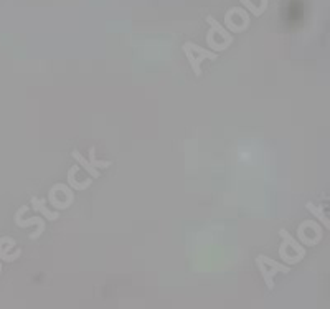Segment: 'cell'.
<instances>
[{
  "label": "cell",
  "mask_w": 330,
  "mask_h": 309,
  "mask_svg": "<svg viewBox=\"0 0 330 309\" xmlns=\"http://www.w3.org/2000/svg\"><path fill=\"white\" fill-rule=\"evenodd\" d=\"M183 53L188 60L192 70H194L195 76H200L202 74V63L205 60H216V53L211 52V50H205L202 47H198L194 42H185L183 43Z\"/></svg>",
  "instance_id": "cell-1"
},
{
  "label": "cell",
  "mask_w": 330,
  "mask_h": 309,
  "mask_svg": "<svg viewBox=\"0 0 330 309\" xmlns=\"http://www.w3.org/2000/svg\"><path fill=\"white\" fill-rule=\"evenodd\" d=\"M32 204H33V209L38 210V212H41L43 215L46 217V220H50V222H53V220H57V218L60 217V212H50V210L46 209V207H45L46 200H45V199H33Z\"/></svg>",
  "instance_id": "cell-6"
},
{
  "label": "cell",
  "mask_w": 330,
  "mask_h": 309,
  "mask_svg": "<svg viewBox=\"0 0 330 309\" xmlns=\"http://www.w3.org/2000/svg\"><path fill=\"white\" fill-rule=\"evenodd\" d=\"M306 207H307V210L312 213V215H314L317 220H319V222H320L323 226H325L327 230H330V218H327V215L323 213V210L320 209V207H315L312 202H307Z\"/></svg>",
  "instance_id": "cell-7"
},
{
  "label": "cell",
  "mask_w": 330,
  "mask_h": 309,
  "mask_svg": "<svg viewBox=\"0 0 330 309\" xmlns=\"http://www.w3.org/2000/svg\"><path fill=\"white\" fill-rule=\"evenodd\" d=\"M279 237L282 238V242H286V245H288V247H291L292 250L296 251V255L302 256V258L306 256V248H304L302 245L299 243L296 238H292V235H291V233H289L288 230H284V228L279 230Z\"/></svg>",
  "instance_id": "cell-3"
},
{
  "label": "cell",
  "mask_w": 330,
  "mask_h": 309,
  "mask_svg": "<svg viewBox=\"0 0 330 309\" xmlns=\"http://www.w3.org/2000/svg\"><path fill=\"white\" fill-rule=\"evenodd\" d=\"M71 156H73V159H76L78 161V164L79 166H83L84 169H86V172H88L92 179H99V169H95V167H91V164H89V161H86L83 156H81V152L78 149H73L71 150Z\"/></svg>",
  "instance_id": "cell-5"
},
{
  "label": "cell",
  "mask_w": 330,
  "mask_h": 309,
  "mask_svg": "<svg viewBox=\"0 0 330 309\" xmlns=\"http://www.w3.org/2000/svg\"><path fill=\"white\" fill-rule=\"evenodd\" d=\"M89 164H91V167H95V169H106V167H109L111 161H98L96 159V147H91L89 149Z\"/></svg>",
  "instance_id": "cell-9"
},
{
  "label": "cell",
  "mask_w": 330,
  "mask_h": 309,
  "mask_svg": "<svg viewBox=\"0 0 330 309\" xmlns=\"http://www.w3.org/2000/svg\"><path fill=\"white\" fill-rule=\"evenodd\" d=\"M256 264H258V269H259L261 276H263V280L266 283V286L269 289H274V276H276L277 273H289V271H291V268L288 266V264L274 261L266 255H258L256 256Z\"/></svg>",
  "instance_id": "cell-2"
},
{
  "label": "cell",
  "mask_w": 330,
  "mask_h": 309,
  "mask_svg": "<svg viewBox=\"0 0 330 309\" xmlns=\"http://www.w3.org/2000/svg\"><path fill=\"white\" fill-rule=\"evenodd\" d=\"M78 166H73L68 169V175H66V182L68 185H70L73 190H84V188H88L91 185V179H86L84 182H76L74 180V174L78 172Z\"/></svg>",
  "instance_id": "cell-4"
},
{
  "label": "cell",
  "mask_w": 330,
  "mask_h": 309,
  "mask_svg": "<svg viewBox=\"0 0 330 309\" xmlns=\"http://www.w3.org/2000/svg\"><path fill=\"white\" fill-rule=\"evenodd\" d=\"M18 225H22V226H28V225H38V230H36V233H33L32 238H38L43 230H45V222H43V218H38V217H35V218H30L27 220V222H17Z\"/></svg>",
  "instance_id": "cell-8"
},
{
  "label": "cell",
  "mask_w": 330,
  "mask_h": 309,
  "mask_svg": "<svg viewBox=\"0 0 330 309\" xmlns=\"http://www.w3.org/2000/svg\"><path fill=\"white\" fill-rule=\"evenodd\" d=\"M240 2H241L243 5H245V9H246V10H250L253 15L261 17V15L264 14V12L258 7V5H254V4H253V0H240Z\"/></svg>",
  "instance_id": "cell-10"
}]
</instances>
